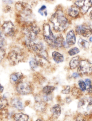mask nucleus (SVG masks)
<instances>
[{
  "mask_svg": "<svg viewBox=\"0 0 92 121\" xmlns=\"http://www.w3.org/2000/svg\"><path fill=\"white\" fill-rule=\"evenodd\" d=\"M24 77L20 72H15L12 73L10 76V81L11 84L17 85L23 82Z\"/></svg>",
  "mask_w": 92,
  "mask_h": 121,
  "instance_id": "12",
  "label": "nucleus"
},
{
  "mask_svg": "<svg viewBox=\"0 0 92 121\" xmlns=\"http://www.w3.org/2000/svg\"><path fill=\"white\" fill-rule=\"evenodd\" d=\"M72 76L74 78H77L79 77L80 76L79 73H74L73 74Z\"/></svg>",
  "mask_w": 92,
  "mask_h": 121,
  "instance_id": "38",
  "label": "nucleus"
},
{
  "mask_svg": "<svg viewBox=\"0 0 92 121\" xmlns=\"http://www.w3.org/2000/svg\"><path fill=\"white\" fill-rule=\"evenodd\" d=\"M78 72L80 74L89 75L92 73V63L87 60L80 61L78 68Z\"/></svg>",
  "mask_w": 92,
  "mask_h": 121,
  "instance_id": "8",
  "label": "nucleus"
},
{
  "mask_svg": "<svg viewBox=\"0 0 92 121\" xmlns=\"http://www.w3.org/2000/svg\"><path fill=\"white\" fill-rule=\"evenodd\" d=\"M70 87L69 86H67L65 89L62 90V93L65 94H68L70 93Z\"/></svg>",
  "mask_w": 92,
  "mask_h": 121,
  "instance_id": "33",
  "label": "nucleus"
},
{
  "mask_svg": "<svg viewBox=\"0 0 92 121\" xmlns=\"http://www.w3.org/2000/svg\"><path fill=\"white\" fill-rule=\"evenodd\" d=\"M71 99L70 97H67L66 98V102L68 104H69L70 102H71Z\"/></svg>",
  "mask_w": 92,
  "mask_h": 121,
  "instance_id": "40",
  "label": "nucleus"
},
{
  "mask_svg": "<svg viewBox=\"0 0 92 121\" xmlns=\"http://www.w3.org/2000/svg\"><path fill=\"white\" fill-rule=\"evenodd\" d=\"M80 90L77 87L73 88L72 90V93L73 95L76 97H80L81 96V93H82Z\"/></svg>",
  "mask_w": 92,
  "mask_h": 121,
  "instance_id": "29",
  "label": "nucleus"
},
{
  "mask_svg": "<svg viewBox=\"0 0 92 121\" xmlns=\"http://www.w3.org/2000/svg\"><path fill=\"white\" fill-rule=\"evenodd\" d=\"M51 21L54 30L61 32L67 28L68 26V19L60 11H56L52 16Z\"/></svg>",
  "mask_w": 92,
  "mask_h": 121,
  "instance_id": "2",
  "label": "nucleus"
},
{
  "mask_svg": "<svg viewBox=\"0 0 92 121\" xmlns=\"http://www.w3.org/2000/svg\"><path fill=\"white\" fill-rule=\"evenodd\" d=\"M24 55V53L22 49L16 48L8 52L7 58L11 65H15L23 60Z\"/></svg>",
  "mask_w": 92,
  "mask_h": 121,
  "instance_id": "4",
  "label": "nucleus"
},
{
  "mask_svg": "<svg viewBox=\"0 0 92 121\" xmlns=\"http://www.w3.org/2000/svg\"><path fill=\"white\" fill-rule=\"evenodd\" d=\"M11 105L14 108L19 110H22L23 109V105L22 101L20 99L14 98L11 101Z\"/></svg>",
  "mask_w": 92,
  "mask_h": 121,
  "instance_id": "16",
  "label": "nucleus"
},
{
  "mask_svg": "<svg viewBox=\"0 0 92 121\" xmlns=\"http://www.w3.org/2000/svg\"><path fill=\"white\" fill-rule=\"evenodd\" d=\"M4 90V87L3 86H2V85H0V92L1 93H2L3 92V91Z\"/></svg>",
  "mask_w": 92,
  "mask_h": 121,
  "instance_id": "41",
  "label": "nucleus"
},
{
  "mask_svg": "<svg viewBox=\"0 0 92 121\" xmlns=\"http://www.w3.org/2000/svg\"><path fill=\"white\" fill-rule=\"evenodd\" d=\"M91 115H85L80 113L77 116L76 121H91Z\"/></svg>",
  "mask_w": 92,
  "mask_h": 121,
  "instance_id": "22",
  "label": "nucleus"
},
{
  "mask_svg": "<svg viewBox=\"0 0 92 121\" xmlns=\"http://www.w3.org/2000/svg\"><path fill=\"white\" fill-rule=\"evenodd\" d=\"M2 29L4 34L8 37H13L16 33L15 26L11 21L4 22L2 25Z\"/></svg>",
  "mask_w": 92,
  "mask_h": 121,
  "instance_id": "9",
  "label": "nucleus"
},
{
  "mask_svg": "<svg viewBox=\"0 0 92 121\" xmlns=\"http://www.w3.org/2000/svg\"><path fill=\"white\" fill-rule=\"evenodd\" d=\"M16 90L21 95H27L33 92L34 87L33 84L31 82L23 81L17 85Z\"/></svg>",
  "mask_w": 92,
  "mask_h": 121,
  "instance_id": "7",
  "label": "nucleus"
},
{
  "mask_svg": "<svg viewBox=\"0 0 92 121\" xmlns=\"http://www.w3.org/2000/svg\"><path fill=\"white\" fill-rule=\"evenodd\" d=\"M22 31L25 36V42H29L37 40L40 30L34 23L28 21L25 22L23 24Z\"/></svg>",
  "mask_w": 92,
  "mask_h": 121,
  "instance_id": "1",
  "label": "nucleus"
},
{
  "mask_svg": "<svg viewBox=\"0 0 92 121\" xmlns=\"http://www.w3.org/2000/svg\"><path fill=\"white\" fill-rule=\"evenodd\" d=\"M85 82L88 86L92 85L91 80L89 79H85Z\"/></svg>",
  "mask_w": 92,
  "mask_h": 121,
  "instance_id": "36",
  "label": "nucleus"
},
{
  "mask_svg": "<svg viewBox=\"0 0 92 121\" xmlns=\"http://www.w3.org/2000/svg\"><path fill=\"white\" fill-rule=\"evenodd\" d=\"M78 85L81 91H84L87 89V85L86 83L83 80H80L78 82Z\"/></svg>",
  "mask_w": 92,
  "mask_h": 121,
  "instance_id": "27",
  "label": "nucleus"
},
{
  "mask_svg": "<svg viewBox=\"0 0 92 121\" xmlns=\"http://www.w3.org/2000/svg\"><path fill=\"white\" fill-rule=\"evenodd\" d=\"M78 108L81 113L85 115L92 114V97H84L79 101Z\"/></svg>",
  "mask_w": 92,
  "mask_h": 121,
  "instance_id": "5",
  "label": "nucleus"
},
{
  "mask_svg": "<svg viewBox=\"0 0 92 121\" xmlns=\"http://www.w3.org/2000/svg\"><path fill=\"white\" fill-rule=\"evenodd\" d=\"M63 47L66 48H68L69 47V45L67 43L66 41H64V43Z\"/></svg>",
  "mask_w": 92,
  "mask_h": 121,
  "instance_id": "39",
  "label": "nucleus"
},
{
  "mask_svg": "<svg viewBox=\"0 0 92 121\" xmlns=\"http://www.w3.org/2000/svg\"><path fill=\"white\" fill-rule=\"evenodd\" d=\"M76 6L83 14H85L92 7V2L91 0H79L75 3Z\"/></svg>",
  "mask_w": 92,
  "mask_h": 121,
  "instance_id": "11",
  "label": "nucleus"
},
{
  "mask_svg": "<svg viewBox=\"0 0 92 121\" xmlns=\"http://www.w3.org/2000/svg\"></svg>",
  "mask_w": 92,
  "mask_h": 121,
  "instance_id": "45",
  "label": "nucleus"
},
{
  "mask_svg": "<svg viewBox=\"0 0 92 121\" xmlns=\"http://www.w3.org/2000/svg\"><path fill=\"white\" fill-rule=\"evenodd\" d=\"M8 105V102L5 97H3L1 99L0 107L1 109H3Z\"/></svg>",
  "mask_w": 92,
  "mask_h": 121,
  "instance_id": "30",
  "label": "nucleus"
},
{
  "mask_svg": "<svg viewBox=\"0 0 92 121\" xmlns=\"http://www.w3.org/2000/svg\"><path fill=\"white\" fill-rule=\"evenodd\" d=\"M52 99V97L51 95H45L43 96V100L45 102L49 101H51Z\"/></svg>",
  "mask_w": 92,
  "mask_h": 121,
  "instance_id": "31",
  "label": "nucleus"
},
{
  "mask_svg": "<svg viewBox=\"0 0 92 121\" xmlns=\"http://www.w3.org/2000/svg\"><path fill=\"white\" fill-rule=\"evenodd\" d=\"M80 10V9L77 6H72L68 9V14L70 16L72 17H76L79 14Z\"/></svg>",
  "mask_w": 92,
  "mask_h": 121,
  "instance_id": "19",
  "label": "nucleus"
},
{
  "mask_svg": "<svg viewBox=\"0 0 92 121\" xmlns=\"http://www.w3.org/2000/svg\"><path fill=\"white\" fill-rule=\"evenodd\" d=\"M51 112L54 118H57L61 113V108L59 104H55L51 109Z\"/></svg>",
  "mask_w": 92,
  "mask_h": 121,
  "instance_id": "17",
  "label": "nucleus"
},
{
  "mask_svg": "<svg viewBox=\"0 0 92 121\" xmlns=\"http://www.w3.org/2000/svg\"><path fill=\"white\" fill-rule=\"evenodd\" d=\"M15 8L18 15L23 20L27 22L32 13V8L30 5L24 2H17L15 5Z\"/></svg>",
  "mask_w": 92,
  "mask_h": 121,
  "instance_id": "3",
  "label": "nucleus"
},
{
  "mask_svg": "<svg viewBox=\"0 0 92 121\" xmlns=\"http://www.w3.org/2000/svg\"><path fill=\"white\" fill-rule=\"evenodd\" d=\"M34 108L37 111H44L47 108L46 102L40 99H37L35 104Z\"/></svg>",
  "mask_w": 92,
  "mask_h": 121,
  "instance_id": "13",
  "label": "nucleus"
},
{
  "mask_svg": "<svg viewBox=\"0 0 92 121\" xmlns=\"http://www.w3.org/2000/svg\"><path fill=\"white\" fill-rule=\"evenodd\" d=\"M76 31L77 34L84 37H89L92 34V30L89 26L83 24L77 26Z\"/></svg>",
  "mask_w": 92,
  "mask_h": 121,
  "instance_id": "10",
  "label": "nucleus"
},
{
  "mask_svg": "<svg viewBox=\"0 0 92 121\" xmlns=\"http://www.w3.org/2000/svg\"><path fill=\"white\" fill-rule=\"evenodd\" d=\"M39 13L42 16H46L47 15V8L46 6L44 5L42 6L41 8L39 9Z\"/></svg>",
  "mask_w": 92,
  "mask_h": 121,
  "instance_id": "28",
  "label": "nucleus"
},
{
  "mask_svg": "<svg viewBox=\"0 0 92 121\" xmlns=\"http://www.w3.org/2000/svg\"><path fill=\"white\" fill-rule=\"evenodd\" d=\"M29 65L31 69L34 70L39 66V62L36 58L31 59L29 62Z\"/></svg>",
  "mask_w": 92,
  "mask_h": 121,
  "instance_id": "25",
  "label": "nucleus"
},
{
  "mask_svg": "<svg viewBox=\"0 0 92 121\" xmlns=\"http://www.w3.org/2000/svg\"><path fill=\"white\" fill-rule=\"evenodd\" d=\"M36 121H41V120H40V119H38V120H37Z\"/></svg>",
  "mask_w": 92,
  "mask_h": 121,
  "instance_id": "44",
  "label": "nucleus"
},
{
  "mask_svg": "<svg viewBox=\"0 0 92 121\" xmlns=\"http://www.w3.org/2000/svg\"><path fill=\"white\" fill-rule=\"evenodd\" d=\"M13 117L16 121H28L29 119L28 116L23 113L15 114Z\"/></svg>",
  "mask_w": 92,
  "mask_h": 121,
  "instance_id": "20",
  "label": "nucleus"
},
{
  "mask_svg": "<svg viewBox=\"0 0 92 121\" xmlns=\"http://www.w3.org/2000/svg\"><path fill=\"white\" fill-rule=\"evenodd\" d=\"M78 44L80 47L83 49H88L90 45L89 44L87 41L82 38L79 39Z\"/></svg>",
  "mask_w": 92,
  "mask_h": 121,
  "instance_id": "23",
  "label": "nucleus"
},
{
  "mask_svg": "<svg viewBox=\"0 0 92 121\" xmlns=\"http://www.w3.org/2000/svg\"><path fill=\"white\" fill-rule=\"evenodd\" d=\"M87 91L89 93H92V85H90L88 86L87 89Z\"/></svg>",
  "mask_w": 92,
  "mask_h": 121,
  "instance_id": "37",
  "label": "nucleus"
},
{
  "mask_svg": "<svg viewBox=\"0 0 92 121\" xmlns=\"http://www.w3.org/2000/svg\"><path fill=\"white\" fill-rule=\"evenodd\" d=\"M55 89V87L54 86L48 85L44 87L42 90V92L45 95H49L53 92Z\"/></svg>",
  "mask_w": 92,
  "mask_h": 121,
  "instance_id": "24",
  "label": "nucleus"
},
{
  "mask_svg": "<svg viewBox=\"0 0 92 121\" xmlns=\"http://www.w3.org/2000/svg\"><path fill=\"white\" fill-rule=\"evenodd\" d=\"M5 52L4 48H0V60L1 61L3 59L5 56Z\"/></svg>",
  "mask_w": 92,
  "mask_h": 121,
  "instance_id": "34",
  "label": "nucleus"
},
{
  "mask_svg": "<svg viewBox=\"0 0 92 121\" xmlns=\"http://www.w3.org/2000/svg\"><path fill=\"white\" fill-rule=\"evenodd\" d=\"M80 58L78 56L75 57L71 59L70 63L69 65L71 69H75L77 67H78L80 65Z\"/></svg>",
  "mask_w": 92,
  "mask_h": 121,
  "instance_id": "21",
  "label": "nucleus"
},
{
  "mask_svg": "<svg viewBox=\"0 0 92 121\" xmlns=\"http://www.w3.org/2000/svg\"><path fill=\"white\" fill-rule=\"evenodd\" d=\"M1 116L3 117V118H6V117L8 116V112L7 110L5 109H1Z\"/></svg>",
  "mask_w": 92,
  "mask_h": 121,
  "instance_id": "32",
  "label": "nucleus"
},
{
  "mask_svg": "<svg viewBox=\"0 0 92 121\" xmlns=\"http://www.w3.org/2000/svg\"><path fill=\"white\" fill-rule=\"evenodd\" d=\"M90 41L91 42H92V37L90 38L89 39Z\"/></svg>",
  "mask_w": 92,
  "mask_h": 121,
  "instance_id": "43",
  "label": "nucleus"
},
{
  "mask_svg": "<svg viewBox=\"0 0 92 121\" xmlns=\"http://www.w3.org/2000/svg\"><path fill=\"white\" fill-rule=\"evenodd\" d=\"M90 16L91 19H92V10L91 11V12H90Z\"/></svg>",
  "mask_w": 92,
  "mask_h": 121,
  "instance_id": "42",
  "label": "nucleus"
},
{
  "mask_svg": "<svg viewBox=\"0 0 92 121\" xmlns=\"http://www.w3.org/2000/svg\"><path fill=\"white\" fill-rule=\"evenodd\" d=\"M52 56L53 60L56 63H60L64 61V58L63 55L58 52H53Z\"/></svg>",
  "mask_w": 92,
  "mask_h": 121,
  "instance_id": "18",
  "label": "nucleus"
},
{
  "mask_svg": "<svg viewBox=\"0 0 92 121\" xmlns=\"http://www.w3.org/2000/svg\"><path fill=\"white\" fill-rule=\"evenodd\" d=\"M64 38L63 35L60 34L55 36L54 42V48H59L63 47L64 42Z\"/></svg>",
  "mask_w": 92,
  "mask_h": 121,
  "instance_id": "15",
  "label": "nucleus"
},
{
  "mask_svg": "<svg viewBox=\"0 0 92 121\" xmlns=\"http://www.w3.org/2000/svg\"><path fill=\"white\" fill-rule=\"evenodd\" d=\"M43 35L44 41L50 47L54 48L55 36L51 30L50 25L48 23H45L43 26Z\"/></svg>",
  "mask_w": 92,
  "mask_h": 121,
  "instance_id": "6",
  "label": "nucleus"
},
{
  "mask_svg": "<svg viewBox=\"0 0 92 121\" xmlns=\"http://www.w3.org/2000/svg\"><path fill=\"white\" fill-rule=\"evenodd\" d=\"M3 2L6 4H11L13 3L14 0H2Z\"/></svg>",
  "mask_w": 92,
  "mask_h": 121,
  "instance_id": "35",
  "label": "nucleus"
},
{
  "mask_svg": "<svg viewBox=\"0 0 92 121\" xmlns=\"http://www.w3.org/2000/svg\"><path fill=\"white\" fill-rule=\"evenodd\" d=\"M66 42L69 45H73L76 42V38L73 30H71L68 32L66 35Z\"/></svg>",
  "mask_w": 92,
  "mask_h": 121,
  "instance_id": "14",
  "label": "nucleus"
},
{
  "mask_svg": "<svg viewBox=\"0 0 92 121\" xmlns=\"http://www.w3.org/2000/svg\"><path fill=\"white\" fill-rule=\"evenodd\" d=\"M80 52V50L77 48L74 47L71 48L68 51V53L70 56H72L77 54L79 53Z\"/></svg>",
  "mask_w": 92,
  "mask_h": 121,
  "instance_id": "26",
  "label": "nucleus"
}]
</instances>
